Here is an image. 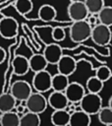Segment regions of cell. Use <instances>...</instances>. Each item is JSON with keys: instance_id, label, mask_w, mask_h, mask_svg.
Masks as SVG:
<instances>
[{"instance_id": "6da1fadb", "label": "cell", "mask_w": 112, "mask_h": 126, "mask_svg": "<svg viewBox=\"0 0 112 126\" xmlns=\"http://www.w3.org/2000/svg\"><path fill=\"white\" fill-rule=\"evenodd\" d=\"M91 26L85 21H75L70 27V38L74 42H84L90 37Z\"/></svg>"}, {"instance_id": "7a4b0ae2", "label": "cell", "mask_w": 112, "mask_h": 126, "mask_svg": "<svg viewBox=\"0 0 112 126\" xmlns=\"http://www.w3.org/2000/svg\"><path fill=\"white\" fill-rule=\"evenodd\" d=\"M80 108L86 112L87 114L94 115L98 112V110L102 106V98L99 94L87 93L84 94V96L80 100Z\"/></svg>"}, {"instance_id": "3957f363", "label": "cell", "mask_w": 112, "mask_h": 126, "mask_svg": "<svg viewBox=\"0 0 112 126\" xmlns=\"http://www.w3.org/2000/svg\"><path fill=\"white\" fill-rule=\"evenodd\" d=\"M47 106H48L47 98L44 96L42 93H38V92L31 93L28 95V97L26 99V107L27 110L28 111H32L40 114L46 110Z\"/></svg>"}, {"instance_id": "277c9868", "label": "cell", "mask_w": 112, "mask_h": 126, "mask_svg": "<svg viewBox=\"0 0 112 126\" xmlns=\"http://www.w3.org/2000/svg\"><path fill=\"white\" fill-rule=\"evenodd\" d=\"M90 37H91L92 41L99 46L108 45L111 40L110 27L102 25V24H97V25L93 26V28H91Z\"/></svg>"}, {"instance_id": "5b68a950", "label": "cell", "mask_w": 112, "mask_h": 126, "mask_svg": "<svg viewBox=\"0 0 112 126\" xmlns=\"http://www.w3.org/2000/svg\"><path fill=\"white\" fill-rule=\"evenodd\" d=\"M51 74L46 69L35 72L32 77L31 87H33L35 92L44 94L51 90Z\"/></svg>"}, {"instance_id": "8992f818", "label": "cell", "mask_w": 112, "mask_h": 126, "mask_svg": "<svg viewBox=\"0 0 112 126\" xmlns=\"http://www.w3.org/2000/svg\"><path fill=\"white\" fill-rule=\"evenodd\" d=\"M19 24L12 17H2L0 19V35L5 39L14 38L18 34Z\"/></svg>"}, {"instance_id": "52a82bcc", "label": "cell", "mask_w": 112, "mask_h": 126, "mask_svg": "<svg viewBox=\"0 0 112 126\" xmlns=\"http://www.w3.org/2000/svg\"><path fill=\"white\" fill-rule=\"evenodd\" d=\"M11 94L16 98V100L22 101L26 100L28 95L32 93V87L31 85L24 80H18L13 83L11 86Z\"/></svg>"}, {"instance_id": "ba28073f", "label": "cell", "mask_w": 112, "mask_h": 126, "mask_svg": "<svg viewBox=\"0 0 112 126\" xmlns=\"http://www.w3.org/2000/svg\"><path fill=\"white\" fill-rule=\"evenodd\" d=\"M64 94L67 99L77 106L80 105V100L85 94V90L82 84L78 82H72L68 84L67 88L64 91Z\"/></svg>"}, {"instance_id": "9c48e42d", "label": "cell", "mask_w": 112, "mask_h": 126, "mask_svg": "<svg viewBox=\"0 0 112 126\" xmlns=\"http://www.w3.org/2000/svg\"><path fill=\"white\" fill-rule=\"evenodd\" d=\"M67 12L69 18L73 22L86 20L87 16L89 15L84 5V2H81V1H71V3L68 6Z\"/></svg>"}, {"instance_id": "30bf717a", "label": "cell", "mask_w": 112, "mask_h": 126, "mask_svg": "<svg viewBox=\"0 0 112 126\" xmlns=\"http://www.w3.org/2000/svg\"><path fill=\"white\" fill-rule=\"evenodd\" d=\"M42 54L48 64L56 65L60 57L63 55V48L57 42H50L45 45Z\"/></svg>"}, {"instance_id": "8fae6325", "label": "cell", "mask_w": 112, "mask_h": 126, "mask_svg": "<svg viewBox=\"0 0 112 126\" xmlns=\"http://www.w3.org/2000/svg\"><path fill=\"white\" fill-rule=\"evenodd\" d=\"M58 73H61L66 76H71L77 69V62L74 57L70 55H62L58 62L56 63Z\"/></svg>"}, {"instance_id": "7c38bea8", "label": "cell", "mask_w": 112, "mask_h": 126, "mask_svg": "<svg viewBox=\"0 0 112 126\" xmlns=\"http://www.w3.org/2000/svg\"><path fill=\"white\" fill-rule=\"evenodd\" d=\"M69 100L67 99L64 92H59V91H53L48 98H47V103L52 109H65L68 105Z\"/></svg>"}, {"instance_id": "4fadbf2b", "label": "cell", "mask_w": 112, "mask_h": 126, "mask_svg": "<svg viewBox=\"0 0 112 126\" xmlns=\"http://www.w3.org/2000/svg\"><path fill=\"white\" fill-rule=\"evenodd\" d=\"M90 122V115L82 109H78L70 113L69 126H89Z\"/></svg>"}, {"instance_id": "5bb4252c", "label": "cell", "mask_w": 112, "mask_h": 126, "mask_svg": "<svg viewBox=\"0 0 112 126\" xmlns=\"http://www.w3.org/2000/svg\"><path fill=\"white\" fill-rule=\"evenodd\" d=\"M13 73L17 76H24L29 71L28 59L24 55H16L13 59Z\"/></svg>"}, {"instance_id": "9a60e30c", "label": "cell", "mask_w": 112, "mask_h": 126, "mask_svg": "<svg viewBox=\"0 0 112 126\" xmlns=\"http://www.w3.org/2000/svg\"><path fill=\"white\" fill-rule=\"evenodd\" d=\"M47 61L44 58L43 54H33L30 56V58L28 59V66H29V70L32 71L33 73L41 71V70H45L47 68Z\"/></svg>"}, {"instance_id": "2e32d148", "label": "cell", "mask_w": 112, "mask_h": 126, "mask_svg": "<svg viewBox=\"0 0 112 126\" xmlns=\"http://www.w3.org/2000/svg\"><path fill=\"white\" fill-rule=\"evenodd\" d=\"M70 113L66 109H55L51 114V123L55 126L69 125Z\"/></svg>"}, {"instance_id": "e0dca14e", "label": "cell", "mask_w": 112, "mask_h": 126, "mask_svg": "<svg viewBox=\"0 0 112 126\" xmlns=\"http://www.w3.org/2000/svg\"><path fill=\"white\" fill-rule=\"evenodd\" d=\"M20 114L14 110L2 112L0 115L1 126H20Z\"/></svg>"}, {"instance_id": "ac0fdd59", "label": "cell", "mask_w": 112, "mask_h": 126, "mask_svg": "<svg viewBox=\"0 0 112 126\" xmlns=\"http://www.w3.org/2000/svg\"><path fill=\"white\" fill-rule=\"evenodd\" d=\"M56 16H57V11L52 5L44 4L40 6L38 10V18L44 23H50L54 21Z\"/></svg>"}, {"instance_id": "d6986e66", "label": "cell", "mask_w": 112, "mask_h": 126, "mask_svg": "<svg viewBox=\"0 0 112 126\" xmlns=\"http://www.w3.org/2000/svg\"><path fill=\"white\" fill-rule=\"evenodd\" d=\"M41 123L38 113L27 111L20 117V126H39Z\"/></svg>"}, {"instance_id": "ffe728a7", "label": "cell", "mask_w": 112, "mask_h": 126, "mask_svg": "<svg viewBox=\"0 0 112 126\" xmlns=\"http://www.w3.org/2000/svg\"><path fill=\"white\" fill-rule=\"evenodd\" d=\"M69 77L61 73H57L51 78V89L53 91L64 92L69 84Z\"/></svg>"}, {"instance_id": "44dd1931", "label": "cell", "mask_w": 112, "mask_h": 126, "mask_svg": "<svg viewBox=\"0 0 112 126\" xmlns=\"http://www.w3.org/2000/svg\"><path fill=\"white\" fill-rule=\"evenodd\" d=\"M16 103H17V100L12 95L11 93H5L0 94V111L1 112L14 110Z\"/></svg>"}, {"instance_id": "7402d4cb", "label": "cell", "mask_w": 112, "mask_h": 126, "mask_svg": "<svg viewBox=\"0 0 112 126\" xmlns=\"http://www.w3.org/2000/svg\"><path fill=\"white\" fill-rule=\"evenodd\" d=\"M97 18L100 24L111 27L112 25V7L111 6H103L100 11L97 13Z\"/></svg>"}, {"instance_id": "603a6c76", "label": "cell", "mask_w": 112, "mask_h": 126, "mask_svg": "<svg viewBox=\"0 0 112 126\" xmlns=\"http://www.w3.org/2000/svg\"><path fill=\"white\" fill-rule=\"evenodd\" d=\"M103 85H104V83L102 81H100L95 76H92L86 80L85 87H86V90L88 91V93L99 94L103 89Z\"/></svg>"}, {"instance_id": "cb8c5ba5", "label": "cell", "mask_w": 112, "mask_h": 126, "mask_svg": "<svg viewBox=\"0 0 112 126\" xmlns=\"http://www.w3.org/2000/svg\"><path fill=\"white\" fill-rule=\"evenodd\" d=\"M98 115V120L100 123L110 126L112 124V107L107 106H101V108L96 113Z\"/></svg>"}, {"instance_id": "d4e9b609", "label": "cell", "mask_w": 112, "mask_h": 126, "mask_svg": "<svg viewBox=\"0 0 112 126\" xmlns=\"http://www.w3.org/2000/svg\"><path fill=\"white\" fill-rule=\"evenodd\" d=\"M33 30L38 33L39 38L47 43L52 42V36H51V32H52V27L50 26H42V27H33Z\"/></svg>"}, {"instance_id": "484cf974", "label": "cell", "mask_w": 112, "mask_h": 126, "mask_svg": "<svg viewBox=\"0 0 112 126\" xmlns=\"http://www.w3.org/2000/svg\"><path fill=\"white\" fill-rule=\"evenodd\" d=\"M15 8L19 14L25 16L31 12L33 4L31 0H17L15 3Z\"/></svg>"}, {"instance_id": "4316f807", "label": "cell", "mask_w": 112, "mask_h": 126, "mask_svg": "<svg viewBox=\"0 0 112 126\" xmlns=\"http://www.w3.org/2000/svg\"><path fill=\"white\" fill-rule=\"evenodd\" d=\"M84 5L87 9L88 14H97L100 9L105 5L104 0H84Z\"/></svg>"}, {"instance_id": "83f0119b", "label": "cell", "mask_w": 112, "mask_h": 126, "mask_svg": "<svg viewBox=\"0 0 112 126\" xmlns=\"http://www.w3.org/2000/svg\"><path fill=\"white\" fill-rule=\"evenodd\" d=\"M112 76V73H111V70L108 66L106 65H101L99 66L96 70H95V77L98 78L100 81H102L103 83L108 81Z\"/></svg>"}, {"instance_id": "f1b7e54d", "label": "cell", "mask_w": 112, "mask_h": 126, "mask_svg": "<svg viewBox=\"0 0 112 126\" xmlns=\"http://www.w3.org/2000/svg\"><path fill=\"white\" fill-rule=\"evenodd\" d=\"M51 36H52V40H54L55 42H60L65 39L66 32L62 27H54L52 28Z\"/></svg>"}, {"instance_id": "f546056e", "label": "cell", "mask_w": 112, "mask_h": 126, "mask_svg": "<svg viewBox=\"0 0 112 126\" xmlns=\"http://www.w3.org/2000/svg\"><path fill=\"white\" fill-rule=\"evenodd\" d=\"M89 15L90 16H87L88 17V21H86V22L91 26V28H92V26H95L97 24H100L99 21H98V18H97V14H95V15L89 14Z\"/></svg>"}, {"instance_id": "4dcf8cb0", "label": "cell", "mask_w": 112, "mask_h": 126, "mask_svg": "<svg viewBox=\"0 0 112 126\" xmlns=\"http://www.w3.org/2000/svg\"><path fill=\"white\" fill-rule=\"evenodd\" d=\"M14 110H15L18 114H23V113H25V112H26L27 107L21 103V104H20V105H18V106L16 105V106H15V108H14Z\"/></svg>"}, {"instance_id": "1f68e13d", "label": "cell", "mask_w": 112, "mask_h": 126, "mask_svg": "<svg viewBox=\"0 0 112 126\" xmlns=\"http://www.w3.org/2000/svg\"><path fill=\"white\" fill-rule=\"evenodd\" d=\"M5 58H6V51L3 47L0 46V64H2L5 61Z\"/></svg>"}, {"instance_id": "d6a6232c", "label": "cell", "mask_w": 112, "mask_h": 126, "mask_svg": "<svg viewBox=\"0 0 112 126\" xmlns=\"http://www.w3.org/2000/svg\"><path fill=\"white\" fill-rule=\"evenodd\" d=\"M108 106H109V107H112V96L109 97V100H108Z\"/></svg>"}, {"instance_id": "836d02e7", "label": "cell", "mask_w": 112, "mask_h": 126, "mask_svg": "<svg viewBox=\"0 0 112 126\" xmlns=\"http://www.w3.org/2000/svg\"><path fill=\"white\" fill-rule=\"evenodd\" d=\"M70 1H81V2H84V0H70Z\"/></svg>"}, {"instance_id": "e575fe53", "label": "cell", "mask_w": 112, "mask_h": 126, "mask_svg": "<svg viewBox=\"0 0 112 126\" xmlns=\"http://www.w3.org/2000/svg\"><path fill=\"white\" fill-rule=\"evenodd\" d=\"M1 113H2V112H1V111H0V115H1Z\"/></svg>"}]
</instances>
